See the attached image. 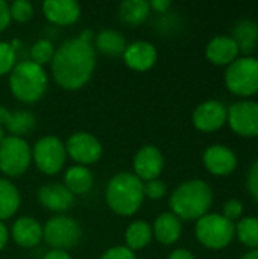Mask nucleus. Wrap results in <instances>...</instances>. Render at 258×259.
<instances>
[{
    "instance_id": "c756f323",
    "label": "nucleus",
    "mask_w": 258,
    "mask_h": 259,
    "mask_svg": "<svg viewBox=\"0 0 258 259\" xmlns=\"http://www.w3.org/2000/svg\"><path fill=\"white\" fill-rule=\"evenodd\" d=\"M17 64L15 47L6 41H0V76L9 74Z\"/></svg>"
},
{
    "instance_id": "c85d7f7f",
    "label": "nucleus",
    "mask_w": 258,
    "mask_h": 259,
    "mask_svg": "<svg viewBox=\"0 0 258 259\" xmlns=\"http://www.w3.org/2000/svg\"><path fill=\"white\" fill-rule=\"evenodd\" d=\"M53 55H55V47L49 39H38L30 47V61H33L41 67L52 62Z\"/></svg>"
},
{
    "instance_id": "ea45409f",
    "label": "nucleus",
    "mask_w": 258,
    "mask_h": 259,
    "mask_svg": "<svg viewBox=\"0 0 258 259\" xmlns=\"http://www.w3.org/2000/svg\"><path fill=\"white\" fill-rule=\"evenodd\" d=\"M8 240H9V234H8V229L6 226L0 222V250H3L8 244Z\"/></svg>"
},
{
    "instance_id": "f3484780",
    "label": "nucleus",
    "mask_w": 258,
    "mask_h": 259,
    "mask_svg": "<svg viewBox=\"0 0 258 259\" xmlns=\"http://www.w3.org/2000/svg\"><path fill=\"white\" fill-rule=\"evenodd\" d=\"M46 18L59 26H70L81 17V5L75 0H46L43 3Z\"/></svg>"
},
{
    "instance_id": "72a5a7b5",
    "label": "nucleus",
    "mask_w": 258,
    "mask_h": 259,
    "mask_svg": "<svg viewBox=\"0 0 258 259\" xmlns=\"http://www.w3.org/2000/svg\"><path fill=\"white\" fill-rule=\"evenodd\" d=\"M100 259H137V256L126 246H116L108 249Z\"/></svg>"
},
{
    "instance_id": "dca6fc26",
    "label": "nucleus",
    "mask_w": 258,
    "mask_h": 259,
    "mask_svg": "<svg viewBox=\"0 0 258 259\" xmlns=\"http://www.w3.org/2000/svg\"><path fill=\"white\" fill-rule=\"evenodd\" d=\"M38 202L53 212H64L75 203V196L62 184H47L38 190Z\"/></svg>"
},
{
    "instance_id": "9b49d317",
    "label": "nucleus",
    "mask_w": 258,
    "mask_h": 259,
    "mask_svg": "<svg viewBox=\"0 0 258 259\" xmlns=\"http://www.w3.org/2000/svg\"><path fill=\"white\" fill-rule=\"evenodd\" d=\"M65 152L78 165L87 167L100 159L102 144L90 132H76L67 140Z\"/></svg>"
},
{
    "instance_id": "f257e3e1",
    "label": "nucleus",
    "mask_w": 258,
    "mask_h": 259,
    "mask_svg": "<svg viewBox=\"0 0 258 259\" xmlns=\"http://www.w3.org/2000/svg\"><path fill=\"white\" fill-rule=\"evenodd\" d=\"M96 67V49L79 38L64 41L53 55L52 74L64 90H79L91 79Z\"/></svg>"
},
{
    "instance_id": "e433bc0d",
    "label": "nucleus",
    "mask_w": 258,
    "mask_h": 259,
    "mask_svg": "<svg viewBox=\"0 0 258 259\" xmlns=\"http://www.w3.org/2000/svg\"><path fill=\"white\" fill-rule=\"evenodd\" d=\"M151 9H155L157 12H167V9L172 6L170 0H152L149 3Z\"/></svg>"
},
{
    "instance_id": "4be33fe9",
    "label": "nucleus",
    "mask_w": 258,
    "mask_h": 259,
    "mask_svg": "<svg viewBox=\"0 0 258 259\" xmlns=\"http://www.w3.org/2000/svg\"><path fill=\"white\" fill-rule=\"evenodd\" d=\"M125 36L114 29H103L94 35V49L106 56H120L126 49Z\"/></svg>"
},
{
    "instance_id": "2eb2a0df",
    "label": "nucleus",
    "mask_w": 258,
    "mask_h": 259,
    "mask_svg": "<svg viewBox=\"0 0 258 259\" xmlns=\"http://www.w3.org/2000/svg\"><path fill=\"white\" fill-rule=\"evenodd\" d=\"M125 64L135 71H148L151 70L158 58V52L152 42L148 41H135L126 46L123 52Z\"/></svg>"
},
{
    "instance_id": "412c9836",
    "label": "nucleus",
    "mask_w": 258,
    "mask_h": 259,
    "mask_svg": "<svg viewBox=\"0 0 258 259\" xmlns=\"http://www.w3.org/2000/svg\"><path fill=\"white\" fill-rule=\"evenodd\" d=\"M182 232V225L181 220L173 214V212H163L157 217L154 226H152V234L154 237L164 246L175 244Z\"/></svg>"
},
{
    "instance_id": "473e14b6",
    "label": "nucleus",
    "mask_w": 258,
    "mask_h": 259,
    "mask_svg": "<svg viewBox=\"0 0 258 259\" xmlns=\"http://www.w3.org/2000/svg\"><path fill=\"white\" fill-rule=\"evenodd\" d=\"M242 214H243V203L237 199H231L228 200L225 205H224V209H222V215L225 219H228L230 222H236L239 219H242Z\"/></svg>"
},
{
    "instance_id": "ddd939ff",
    "label": "nucleus",
    "mask_w": 258,
    "mask_h": 259,
    "mask_svg": "<svg viewBox=\"0 0 258 259\" xmlns=\"http://www.w3.org/2000/svg\"><path fill=\"white\" fill-rule=\"evenodd\" d=\"M228 108L219 100H207L193 112V124L202 132H214L227 123Z\"/></svg>"
},
{
    "instance_id": "393cba45",
    "label": "nucleus",
    "mask_w": 258,
    "mask_h": 259,
    "mask_svg": "<svg viewBox=\"0 0 258 259\" xmlns=\"http://www.w3.org/2000/svg\"><path fill=\"white\" fill-rule=\"evenodd\" d=\"M151 12L149 2L146 0H125L119 5V18L128 26L141 24Z\"/></svg>"
},
{
    "instance_id": "4468645a",
    "label": "nucleus",
    "mask_w": 258,
    "mask_h": 259,
    "mask_svg": "<svg viewBox=\"0 0 258 259\" xmlns=\"http://www.w3.org/2000/svg\"><path fill=\"white\" fill-rule=\"evenodd\" d=\"M205 168L214 176H228L237 167V156L236 153L222 144H213L205 149L202 156Z\"/></svg>"
},
{
    "instance_id": "7ed1b4c3",
    "label": "nucleus",
    "mask_w": 258,
    "mask_h": 259,
    "mask_svg": "<svg viewBox=\"0 0 258 259\" xmlns=\"http://www.w3.org/2000/svg\"><path fill=\"white\" fill-rule=\"evenodd\" d=\"M105 199L111 211L119 215L135 214L144 200V182L134 173H119L109 179L105 191Z\"/></svg>"
},
{
    "instance_id": "58836bf2",
    "label": "nucleus",
    "mask_w": 258,
    "mask_h": 259,
    "mask_svg": "<svg viewBox=\"0 0 258 259\" xmlns=\"http://www.w3.org/2000/svg\"><path fill=\"white\" fill-rule=\"evenodd\" d=\"M43 259H71V256L65 250H55V249H52L50 252H47L44 255Z\"/></svg>"
},
{
    "instance_id": "b1692460",
    "label": "nucleus",
    "mask_w": 258,
    "mask_h": 259,
    "mask_svg": "<svg viewBox=\"0 0 258 259\" xmlns=\"http://www.w3.org/2000/svg\"><path fill=\"white\" fill-rule=\"evenodd\" d=\"M233 39L240 52L251 53L258 44V24L254 20H240L233 29Z\"/></svg>"
},
{
    "instance_id": "37998d69",
    "label": "nucleus",
    "mask_w": 258,
    "mask_h": 259,
    "mask_svg": "<svg viewBox=\"0 0 258 259\" xmlns=\"http://www.w3.org/2000/svg\"><path fill=\"white\" fill-rule=\"evenodd\" d=\"M3 140H5V129L0 126V143H2Z\"/></svg>"
},
{
    "instance_id": "cd10ccee",
    "label": "nucleus",
    "mask_w": 258,
    "mask_h": 259,
    "mask_svg": "<svg viewBox=\"0 0 258 259\" xmlns=\"http://www.w3.org/2000/svg\"><path fill=\"white\" fill-rule=\"evenodd\" d=\"M236 234L246 247L258 250V217L240 219L236 225Z\"/></svg>"
},
{
    "instance_id": "f03ea898",
    "label": "nucleus",
    "mask_w": 258,
    "mask_h": 259,
    "mask_svg": "<svg viewBox=\"0 0 258 259\" xmlns=\"http://www.w3.org/2000/svg\"><path fill=\"white\" fill-rule=\"evenodd\" d=\"M213 203L210 185L201 179H192L181 184L170 197L172 212L179 220H199L205 215Z\"/></svg>"
},
{
    "instance_id": "c9c22d12",
    "label": "nucleus",
    "mask_w": 258,
    "mask_h": 259,
    "mask_svg": "<svg viewBox=\"0 0 258 259\" xmlns=\"http://www.w3.org/2000/svg\"><path fill=\"white\" fill-rule=\"evenodd\" d=\"M11 23L9 5L5 0H0V32H3Z\"/></svg>"
},
{
    "instance_id": "39448f33",
    "label": "nucleus",
    "mask_w": 258,
    "mask_h": 259,
    "mask_svg": "<svg viewBox=\"0 0 258 259\" xmlns=\"http://www.w3.org/2000/svg\"><path fill=\"white\" fill-rule=\"evenodd\" d=\"M195 232L202 246L220 250L233 241L236 235V225L222 214H205L196 222Z\"/></svg>"
},
{
    "instance_id": "bb28decb",
    "label": "nucleus",
    "mask_w": 258,
    "mask_h": 259,
    "mask_svg": "<svg viewBox=\"0 0 258 259\" xmlns=\"http://www.w3.org/2000/svg\"><path fill=\"white\" fill-rule=\"evenodd\" d=\"M152 226L148 222L138 220V222H132L126 232H125V241H126V247L134 250H140L144 249L151 240H152Z\"/></svg>"
},
{
    "instance_id": "f704fd0d",
    "label": "nucleus",
    "mask_w": 258,
    "mask_h": 259,
    "mask_svg": "<svg viewBox=\"0 0 258 259\" xmlns=\"http://www.w3.org/2000/svg\"><path fill=\"white\" fill-rule=\"evenodd\" d=\"M246 185H248V190H249L251 196L258 202V161H255L251 165V168L248 171Z\"/></svg>"
},
{
    "instance_id": "a878e982",
    "label": "nucleus",
    "mask_w": 258,
    "mask_h": 259,
    "mask_svg": "<svg viewBox=\"0 0 258 259\" xmlns=\"http://www.w3.org/2000/svg\"><path fill=\"white\" fill-rule=\"evenodd\" d=\"M20 208V193L17 187L5 179L0 178V222L11 219Z\"/></svg>"
},
{
    "instance_id": "20e7f679",
    "label": "nucleus",
    "mask_w": 258,
    "mask_h": 259,
    "mask_svg": "<svg viewBox=\"0 0 258 259\" xmlns=\"http://www.w3.org/2000/svg\"><path fill=\"white\" fill-rule=\"evenodd\" d=\"M46 70L30 59H24L15 64L9 73V90L14 97L23 103L38 102L47 90Z\"/></svg>"
},
{
    "instance_id": "79ce46f5",
    "label": "nucleus",
    "mask_w": 258,
    "mask_h": 259,
    "mask_svg": "<svg viewBox=\"0 0 258 259\" xmlns=\"http://www.w3.org/2000/svg\"><path fill=\"white\" fill-rule=\"evenodd\" d=\"M242 259H258V250H251L246 255H243Z\"/></svg>"
},
{
    "instance_id": "0eeeda50",
    "label": "nucleus",
    "mask_w": 258,
    "mask_h": 259,
    "mask_svg": "<svg viewBox=\"0 0 258 259\" xmlns=\"http://www.w3.org/2000/svg\"><path fill=\"white\" fill-rule=\"evenodd\" d=\"M32 162V149L21 137H5L0 143V171L6 176H21Z\"/></svg>"
},
{
    "instance_id": "9d476101",
    "label": "nucleus",
    "mask_w": 258,
    "mask_h": 259,
    "mask_svg": "<svg viewBox=\"0 0 258 259\" xmlns=\"http://www.w3.org/2000/svg\"><path fill=\"white\" fill-rule=\"evenodd\" d=\"M227 121L240 137H258V102L240 100L228 108Z\"/></svg>"
},
{
    "instance_id": "aec40b11",
    "label": "nucleus",
    "mask_w": 258,
    "mask_h": 259,
    "mask_svg": "<svg viewBox=\"0 0 258 259\" xmlns=\"http://www.w3.org/2000/svg\"><path fill=\"white\" fill-rule=\"evenodd\" d=\"M0 126L6 127L12 137H21L35 127V117L29 111H9L0 106Z\"/></svg>"
},
{
    "instance_id": "1a4fd4ad",
    "label": "nucleus",
    "mask_w": 258,
    "mask_h": 259,
    "mask_svg": "<svg viewBox=\"0 0 258 259\" xmlns=\"http://www.w3.org/2000/svg\"><path fill=\"white\" fill-rule=\"evenodd\" d=\"M82 237L79 223L67 215H58L50 219L43 226L44 241L55 250H65L75 247Z\"/></svg>"
},
{
    "instance_id": "2f4dec72",
    "label": "nucleus",
    "mask_w": 258,
    "mask_h": 259,
    "mask_svg": "<svg viewBox=\"0 0 258 259\" xmlns=\"http://www.w3.org/2000/svg\"><path fill=\"white\" fill-rule=\"evenodd\" d=\"M167 193V187L163 181L154 179L149 182H144V197H149L152 200L163 199Z\"/></svg>"
},
{
    "instance_id": "6ab92c4d",
    "label": "nucleus",
    "mask_w": 258,
    "mask_h": 259,
    "mask_svg": "<svg viewBox=\"0 0 258 259\" xmlns=\"http://www.w3.org/2000/svg\"><path fill=\"white\" fill-rule=\"evenodd\" d=\"M240 50L237 42L233 39V36L225 35L214 36L205 47V55L208 61L216 65H230L237 59Z\"/></svg>"
},
{
    "instance_id": "5701e85b",
    "label": "nucleus",
    "mask_w": 258,
    "mask_h": 259,
    "mask_svg": "<svg viewBox=\"0 0 258 259\" xmlns=\"http://www.w3.org/2000/svg\"><path fill=\"white\" fill-rule=\"evenodd\" d=\"M64 185L67 190L75 194H85L93 188L94 178L93 173L84 165H71L64 175Z\"/></svg>"
},
{
    "instance_id": "6e6552de",
    "label": "nucleus",
    "mask_w": 258,
    "mask_h": 259,
    "mask_svg": "<svg viewBox=\"0 0 258 259\" xmlns=\"http://www.w3.org/2000/svg\"><path fill=\"white\" fill-rule=\"evenodd\" d=\"M67 159L65 144L53 135L40 138L32 149V161L44 175H58Z\"/></svg>"
},
{
    "instance_id": "7c9ffc66",
    "label": "nucleus",
    "mask_w": 258,
    "mask_h": 259,
    "mask_svg": "<svg viewBox=\"0 0 258 259\" xmlns=\"http://www.w3.org/2000/svg\"><path fill=\"white\" fill-rule=\"evenodd\" d=\"M9 14L11 20H15L18 23L29 21L33 15V5L27 0H15L9 5Z\"/></svg>"
},
{
    "instance_id": "a19ab883",
    "label": "nucleus",
    "mask_w": 258,
    "mask_h": 259,
    "mask_svg": "<svg viewBox=\"0 0 258 259\" xmlns=\"http://www.w3.org/2000/svg\"><path fill=\"white\" fill-rule=\"evenodd\" d=\"M78 38L82 39V41H85V42H91V41L94 39V33H93L91 30H82V32L79 33ZM91 44H93V42H91Z\"/></svg>"
},
{
    "instance_id": "4c0bfd02",
    "label": "nucleus",
    "mask_w": 258,
    "mask_h": 259,
    "mask_svg": "<svg viewBox=\"0 0 258 259\" xmlns=\"http://www.w3.org/2000/svg\"><path fill=\"white\" fill-rule=\"evenodd\" d=\"M167 259H195L193 253L187 249H176L173 250Z\"/></svg>"
},
{
    "instance_id": "f8f14e48",
    "label": "nucleus",
    "mask_w": 258,
    "mask_h": 259,
    "mask_svg": "<svg viewBox=\"0 0 258 259\" xmlns=\"http://www.w3.org/2000/svg\"><path fill=\"white\" fill-rule=\"evenodd\" d=\"M134 175L141 182L158 179L164 168V158L157 146H143L134 156Z\"/></svg>"
},
{
    "instance_id": "423d86ee",
    "label": "nucleus",
    "mask_w": 258,
    "mask_h": 259,
    "mask_svg": "<svg viewBox=\"0 0 258 259\" xmlns=\"http://www.w3.org/2000/svg\"><path fill=\"white\" fill-rule=\"evenodd\" d=\"M227 88L240 97L258 93V58L242 56L231 62L225 73Z\"/></svg>"
},
{
    "instance_id": "a211bd4d",
    "label": "nucleus",
    "mask_w": 258,
    "mask_h": 259,
    "mask_svg": "<svg viewBox=\"0 0 258 259\" xmlns=\"http://www.w3.org/2000/svg\"><path fill=\"white\" fill-rule=\"evenodd\" d=\"M11 235L17 246L32 249L43 240V226L33 217H20L14 222Z\"/></svg>"
}]
</instances>
